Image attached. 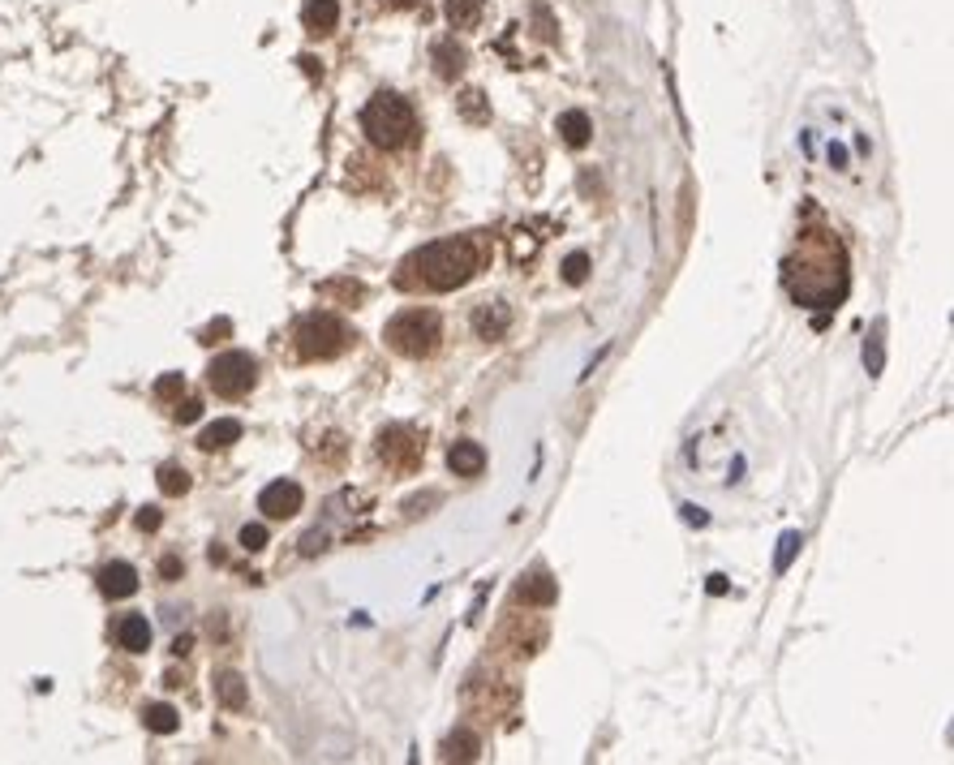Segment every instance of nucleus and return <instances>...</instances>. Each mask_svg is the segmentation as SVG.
Returning a JSON list of instances; mask_svg holds the SVG:
<instances>
[{
	"label": "nucleus",
	"instance_id": "bb28decb",
	"mask_svg": "<svg viewBox=\"0 0 954 765\" xmlns=\"http://www.w3.org/2000/svg\"><path fill=\"white\" fill-rule=\"evenodd\" d=\"M198 413H202V400H181L176 404V421H198Z\"/></svg>",
	"mask_w": 954,
	"mask_h": 765
},
{
	"label": "nucleus",
	"instance_id": "cd10ccee",
	"mask_svg": "<svg viewBox=\"0 0 954 765\" xmlns=\"http://www.w3.org/2000/svg\"><path fill=\"white\" fill-rule=\"evenodd\" d=\"M138 529H143V533H155V529H159V508H143V512H138Z\"/></svg>",
	"mask_w": 954,
	"mask_h": 765
},
{
	"label": "nucleus",
	"instance_id": "ddd939ff",
	"mask_svg": "<svg viewBox=\"0 0 954 765\" xmlns=\"http://www.w3.org/2000/svg\"><path fill=\"white\" fill-rule=\"evenodd\" d=\"M117 641H121V649H129V654H147L151 649V623L143 615H125L121 623H117Z\"/></svg>",
	"mask_w": 954,
	"mask_h": 765
},
{
	"label": "nucleus",
	"instance_id": "0eeeda50",
	"mask_svg": "<svg viewBox=\"0 0 954 765\" xmlns=\"http://www.w3.org/2000/svg\"><path fill=\"white\" fill-rule=\"evenodd\" d=\"M301 503H306V494H301V486L289 482V477L263 486V494H258V512L267 520H293L297 512H301Z\"/></svg>",
	"mask_w": 954,
	"mask_h": 765
},
{
	"label": "nucleus",
	"instance_id": "412c9836",
	"mask_svg": "<svg viewBox=\"0 0 954 765\" xmlns=\"http://www.w3.org/2000/svg\"><path fill=\"white\" fill-rule=\"evenodd\" d=\"M159 491L164 494H185L190 491V473L181 469V465H164V469H159Z\"/></svg>",
	"mask_w": 954,
	"mask_h": 765
},
{
	"label": "nucleus",
	"instance_id": "aec40b11",
	"mask_svg": "<svg viewBox=\"0 0 954 765\" xmlns=\"http://www.w3.org/2000/svg\"><path fill=\"white\" fill-rule=\"evenodd\" d=\"M477 753H482V744H477V736H473V731H456V736L447 740V757H461V761H477Z\"/></svg>",
	"mask_w": 954,
	"mask_h": 765
},
{
	"label": "nucleus",
	"instance_id": "9d476101",
	"mask_svg": "<svg viewBox=\"0 0 954 765\" xmlns=\"http://www.w3.org/2000/svg\"><path fill=\"white\" fill-rule=\"evenodd\" d=\"M134 590H138V572L129 564H103L99 568V593L103 598H129Z\"/></svg>",
	"mask_w": 954,
	"mask_h": 765
},
{
	"label": "nucleus",
	"instance_id": "6ab92c4d",
	"mask_svg": "<svg viewBox=\"0 0 954 765\" xmlns=\"http://www.w3.org/2000/svg\"><path fill=\"white\" fill-rule=\"evenodd\" d=\"M143 722H147V731H155V736H172V731L181 727V714H176L172 705H147Z\"/></svg>",
	"mask_w": 954,
	"mask_h": 765
},
{
	"label": "nucleus",
	"instance_id": "423d86ee",
	"mask_svg": "<svg viewBox=\"0 0 954 765\" xmlns=\"http://www.w3.org/2000/svg\"><path fill=\"white\" fill-rule=\"evenodd\" d=\"M207 383H211V392L224 395V400H241V395L258 383V362H254L249 353H241V348L220 353V357L207 366Z\"/></svg>",
	"mask_w": 954,
	"mask_h": 765
},
{
	"label": "nucleus",
	"instance_id": "5701e85b",
	"mask_svg": "<svg viewBox=\"0 0 954 765\" xmlns=\"http://www.w3.org/2000/svg\"><path fill=\"white\" fill-rule=\"evenodd\" d=\"M795 550H800V533H795V529H787L783 538H779V555H774V572H787V568H791V559H795Z\"/></svg>",
	"mask_w": 954,
	"mask_h": 765
},
{
	"label": "nucleus",
	"instance_id": "72a5a7b5",
	"mask_svg": "<svg viewBox=\"0 0 954 765\" xmlns=\"http://www.w3.org/2000/svg\"><path fill=\"white\" fill-rule=\"evenodd\" d=\"M417 0H383V9H413Z\"/></svg>",
	"mask_w": 954,
	"mask_h": 765
},
{
	"label": "nucleus",
	"instance_id": "7ed1b4c3",
	"mask_svg": "<svg viewBox=\"0 0 954 765\" xmlns=\"http://www.w3.org/2000/svg\"><path fill=\"white\" fill-rule=\"evenodd\" d=\"M362 129H366V138L374 147L400 151L413 142L417 117H413V108H409V99H400L395 91H379L362 108Z\"/></svg>",
	"mask_w": 954,
	"mask_h": 765
},
{
	"label": "nucleus",
	"instance_id": "dca6fc26",
	"mask_svg": "<svg viewBox=\"0 0 954 765\" xmlns=\"http://www.w3.org/2000/svg\"><path fill=\"white\" fill-rule=\"evenodd\" d=\"M559 134H563V142L567 147H585L589 142V134H593V121H589V112H581V108H567L559 117Z\"/></svg>",
	"mask_w": 954,
	"mask_h": 765
},
{
	"label": "nucleus",
	"instance_id": "2eb2a0df",
	"mask_svg": "<svg viewBox=\"0 0 954 765\" xmlns=\"http://www.w3.org/2000/svg\"><path fill=\"white\" fill-rule=\"evenodd\" d=\"M443 13H447V22L456 30H473L482 22V13H486V0H443Z\"/></svg>",
	"mask_w": 954,
	"mask_h": 765
},
{
	"label": "nucleus",
	"instance_id": "b1692460",
	"mask_svg": "<svg viewBox=\"0 0 954 765\" xmlns=\"http://www.w3.org/2000/svg\"><path fill=\"white\" fill-rule=\"evenodd\" d=\"M534 18H538V39L542 44H555V30H559V26L550 22V9H546V4H534Z\"/></svg>",
	"mask_w": 954,
	"mask_h": 765
},
{
	"label": "nucleus",
	"instance_id": "4be33fe9",
	"mask_svg": "<svg viewBox=\"0 0 954 765\" xmlns=\"http://www.w3.org/2000/svg\"><path fill=\"white\" fill-rule=\"evenodd\" d=\"M585 275H589V254L585 249H576V254H567V258H563V280H567V284H585Z\"/></svg>",
	"mask_w": 954,
	"mask_h": 765
},
{
	"label": "nucleus",
	"instance_id": "f257e3e1",
	"mask_svg": "<svg viewBox=\"0 0 954 765\" xmlns=\"http://www.w3.org/2000/svg\"><path fill=\"white\" fill-rule=\"evenodd\" d=\"M482 263H486L482 237H443V241L413 249L400 263L395 284L400 289H426V293H452L482 272Z\"/></svg>",
	"mask_w": 954,
	"mask_h": 765
},
{
	"label": "nucleus",
	"instance_id": "9b49d317",
	"mask_svg": "<svg viewBox=\"0 0 954 765\" xmlns=\"http://www.w3.org/2000/svg\"><path fill=\"white\" fill-rule=\"evenodd\" d=\"M447 469L456 473V477H477V473L486 469V447L482 444H456L452 452H447Z\"/></svg>",
	"mask_w": 954,
	"mask_h": 765
},
{
	"label": "nucleus",
	"instance_id": "c756f323",
	"mask_svg": "<svg viewBox=\"0 0 954 765\" xmlns=\"http://www.w3.org/2000/svg\"><path fill=\"white\" fill-rule=\"evenodd\" d=\"M830 164L834 168H843V164H847V151L838 147V142H830Z\"/></svg>",
	"mask_w": 954,
	"mask_h": 765
},
{
	"label": "nucleus",
	"instance_id": "a211bd4d",
	"mask_svg": "<svg viewBox=\"0 0 954 765\" xmlns=\"http://www.w3.org/2000/svg\"><path fill=\"white\" fill-rule=\"evenodd\" d=\"M555 598H559L555 581H550V576H542V572H538V576H529V581L520 585V602H534V606H550Z\"/></svg>",
	"mask_w": 954,
	"mask_h": 765
},
{
	"label": "nucleus",
	"instance_id": "6e6552de",
	"mask_svg": "<svg viewBox=\"0 0 954 765\" xmlns=\"http://www.w3.org/2000/svg\"><path fill=\"white\" fill-rule=\"evenodd\" d=\"M430 61H435V74H439L443 82H456V77L465 74L469 52L461 48L456 39H435V48H430Z\"/></svg>",
	"mask_w": 954,
	"mask_h": 765
},
{
	"label": "nucleus",
	"instance_id": "f8f14e48",
	"mask_svg": "<svg viewBox=\"0 0 954 765\" xmlns=\"http://www.w3.org/2000/svg\"><path fill=\"white\" fill-rule=\"evenodd\" d=\"M301 22H306L310 35H331V30L340 26V4H336V0H310V4L301 9Z\"/></svg>",
	"mask_w": 954,
	"mask_h": 765
},
{
	"label": "nucleus",
	"instance_id": "473e14b6",
	"mask_svg": "<svg viewBox=\"0 0 954 765\" xmlns=\"http://www.w3.org/2000/svg\"><path fill=\"white\" fill-rule=\"evenodd\" d=\"M710 593H727V576H710Z\"/></svg>",
	"mask_w": 954,
	"mask_h": 765
},
{
	"label": "nucleus",
	"instance_id": "1a4fd4ad",
	"mask_svg": "<svg viewBox=\"0 0 954 765\" xmlns=\"http://www.w3.org/2000/svg\"><path fill=\"white\" fill-rule=\"evenodd\" d=\"M508 327H512V310H508V305H499V301H494V305H477V310H473V331H477V336H482V340H503V336H508Z\"/></svg>",
	"mask_w": 954,
	"mask_h": 765
},
{
	"label": "nucleus",
	"instance_id": "f03ea898",
	"mask_svg": "<svg viewBox=\"0 0 954 765\" xmlns=\"http://www.w3.org/2000/svg\"><path fill=\"white\" fill-rule=\"evenodd\" d=\"M783 280L800 305L834 310L847 297V258H843V246L834 241L830 232L808 237L804 246H800V258H787Z\"/></svg>",
	"mask_w": 954,
	"mask_h": 765
},
{
	"label": "nucleus",
	"instance_id": "c85d7f7f",
	"mask_svg": "<svg viewBox=\"0 0 954 765\" xmlns=\"http://www.w3.org/2000/svg\"><path fill=\"white\" fill-rule=\"evenodd\" d=\"M228 331H232V322H228V319L211 322V327H207V331H202V345H216V336H228Z\"/></svg>",
	"mask_w": 954,
	"mask_h": 765
},
{
	"label": "nucleus",
	"instance_id": "393cba45",
	"mask_svg": "<svg viewBox=\"0 0 954 765\" xmlns=\"http://www.w3.org/2000/svg\"><path fill=\"white\" fill-rule=\"evenodd\" d=\"M241 546L245 550H263L267 546V529L263 525H241Z\"/></svg>",
	"mask_w": 954,
	"mask_h": 765
},
{
	"label": "nucleus",
	"instance_id": "39448f33",
	"mask_svg": "<svg viewBox=\"0 0 954 765\" xmlns=\"http://www.w3.org/2000/svg\"><path fill=\"white\" fill-rule=\"evenodd\" d=\"M293 340H297L301 362H331V357H340L357 336H353V331H348V322L336 319L331 310H314V314H306V319L297 322Z\"/></svg>",
	"mask_w": 954,
	"mask_h": 765
},
{
	"label": "nucleus",
	"instance_id": "a878e982",
	"mask_svg": "<svg viewBox=\"0 0 954 765\" xmlns=\"http://www.w3.org/2000/svg\"><path fill=\"white\" fill-rule=\"evenodd\" d=\"M181 387H185L181 374H164V378L155 383V395H159V400H172V395H181Z\"/></svg>",
	"mask_w": 954,
	"mask_h": 765
},
{
	"label": "nucleus",
	"instance_id": "2f4dec72",
	"mask_svg": "<svg viewBox=\"0 0 954 765\" xmlns=\"http://www.w3.org/2000/svg\"><path fill=\"white\" fill-rule=\"evenodd\" d=\"M159 572H164V576H176V572H181V559H164V564H159Z\"/></svg>",
	"mask_w": 954,
	"mask_h": 765
},
{
	"label": "nucleus",
	"instance_id": "f3484780",
	"mask_svg": "<svg viewBox=\"0 0 954 765\" xmlns=\"http://www.w3.org/2000/svg\"><path fill=\"white\" fill-rule=\"evenodd\" d=\"M216 692H220V701L228 705V710H245L249 705V692H245V680L237 675V671H224L220 680H216Z\"/></svg>",
	"mask_w": 954,
	"mask_h": 765
},
{
	"label": "nucleus",
	"instance_id": "7c9ffc66",
	"mask_svg": "<svg viewBox=\"0 0 954 765\" xmlns=\"http://www.w3.org/2000/svg\"><path fill=\"white\" fill-rule=\"evenodd\" d=\"M684 517L692 520V525H705V520H710V517H705V512H701V508H692V503H688V508H684Z\"/></svg>",
	"mask_w": 954,
	"mask_h": 765
},
{
	"label": "nucleus",
	"instance_id": "4468645a",
	"mask_svg": "<svg viewBox=\"0 0 954 765\" xmlns=\"http://www.w3.org/2000/svg\"><path fill=\"white\" fill-rule=\"evenodd\" d=\"M237 439H241V421H237V418H220V421H211V426L198 435V447H202V452H220V447L237 444Z\"/></svg>",
	"mask_w": 954,
	"mask_h": 765
},
{
	"label": "nucleus",
	"instance_id": "20e7f679",
	"mask_svg": "<svg viewBox=\"0 0 954 765\" xmlns=\"http://www.w3.org/2000/svg\"><path fill=\"white\" fill-rule=\"evenodd\" d=\"M383 340H387V348H395L400 357H430L443 340V322L435 310L413 305V310H400V314L383 327Z\"/></svg>",
	"mask_w": 954,
	"mask_h": 765
}]
</instances>
